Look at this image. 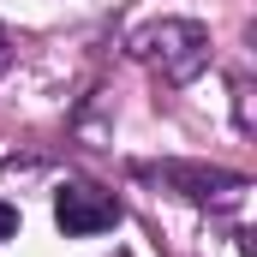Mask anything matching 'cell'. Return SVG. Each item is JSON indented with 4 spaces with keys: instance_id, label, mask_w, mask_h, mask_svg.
Returning <instances> with one entry per match:
<instances>
[{
    "instance_id": "2",
    "label": "cell",
    "mask_w": 257,
    "mask_h": 257,
    "mask_svg": "<svg viewBox=\"0 0 257 257\" xmlns=\"http://www.w3.org/2000/svg\"><path fill=\"white\" fill-rule=\"evenodd\" d=\"M54 221H60V233H114L120 227V203L108 192H96V186H60L54 192Z\"/></svg>"
},
{
    "instance_id": "6",
    "label": "cell",
    "mask_w": 257,
    "mask_h": 257,
    "mask_svg": "<svg viewBox=\"0 0 257 257\" xmlns=\"http://www.w3.org/2000/svg\"><path fill=\"white\" fill-rule=\"evenodd\" d=\"M114 257H132V251H114Z\"/></svg>"
},
{
    "instance_id": "3",
    "label": "cell",
    "mask_w": 257,
    "mask_h": 257,
    "mask_svg": "<svg viewBox=\"0 0 257 257\" xmlns=\"http://www.w3.org/2000/svg\"><path fill=\"white\" fill-rule=\"evenodd\" d=\"M162 180H168V186H180V197H192V203L245 192V180H239V174H221V168H162Z\"/></svg>"
},
{
    "instance_id": "1",
    "label": "cell",
    "mask_w": 257,
    "mask_h": 257,
    "mask_svg": "<svg viewBox=\"0 0 257 257\" xmlns=\"http://www.w3.org/2000/svg\"><path fill=\"white\" fill-rule=\"evenodd\" d=\"M132 60H144L150 72H162V84H192L197 72L209 66V30L192 24V18L144 24L132 36Z\"/></svg>"
},
{
    "instance_id": "4",
    "label": "cell",
    "mask_w": 257,
    "mask_h": 257,
    "mask_svg": "<svg viewBox=\"0 0 257 257\" xmlns=\"http://www.w3.org/2000/svg\"><path fill=\"white\" fill-rule=\"evenodd\" d=\"M12 233H18V209H12V203H0V239H12Z\"/></svg>"
},
{
    "instance_id": "5",
    "label": "cell",
    "mask_w": 257,
    "mask_h": 257,
    "mask_svg": "<svg viewBox=\"0 0 257 257\" xmlns=\"http://www.w3.org/2000/svg\"><path fill=\"white\" fill-rule=\"evenodd\" d=\"M6 60H12V36L0 30V72H6Z\"/></svg>"
}]
</instances>
